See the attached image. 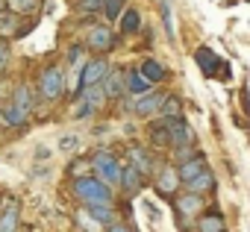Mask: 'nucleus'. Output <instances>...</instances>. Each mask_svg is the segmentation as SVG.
Masks as SVG:
<instances>
[{
    "instance_id": "24",
    "label": "nucleus",
    "mask_w": 250,
    "mask_h": 232,
    "mask_svg": "<svg viewBox=\"0 0 250 232\" xmlns=\"http://www.w3.org/2000/svg\"><path fill=\"white\" fill-rule=\"evenodd\" d=\"M200 209H203V197H197V194H188V191H186V194L177 200V212H180V214H197Z\"/></svg>"
},
{
    "instance_id": "29",
    "label": "nucleus",
    "mask_w": 250,
    "mask_h": 232,
    "mask_svg": "<svg viewBox=\"0 0 250 232\" xmlns=\"http://www.w3.org/2000/svg\"><path fill=\"white\" fill-rule=\"evenodd\" d=\"M124 9H127V0H103V12L109 21H118Z\"/></svg>"
},
{
    "instance_id": "33",
    "label": "nucleus",
    "mask_w": 250,
    "mask_h": 232,
    "mask_svg": "<svg viewBox=\"0 0 250 232\" xmlns=\"http://www.w3.org/2000/svg\"><path fill=\"white\" fill-rule=\"evenodd\" d=\"M68 65L71 68H83V44H74L68 50Z\"/></svg>"
},
{
    "instance_id": "14",
    "label": "nucleus",
    "mask_w": 250,
    "mask_h": 232,
    "mask_svg": "<svg viewBox=\"0 0 250 232\" xmlns=\"http://www.w3.org/2000/svg\"><path fill=\"white\" fill-rule=\"evenodd\" d=\"M12 106H18L24 115H30L33 109H36V91L27 85V82H18L15 85V91H12V100H9Z\"/></svg>"
},
{
    "instance_id": "1",
    "label": "nucleus",
    "mask_w": 250,
    "mask_h": 232,
    "mask_svg": "<svg viewBox=\"0 0 250 232\" xmlns=\"http://www.w3.org/2000/svg\"><path fill=\"white\" fill-rule=\"evenodd\" d=\"M71 191L74 197L83 203V206H91V203H112V188L106 182H100L97 176H80L71 182Z\"/></svg>"
},
{
    "instance_id": "7",
    "label": "nucleus",
    "mask_w": 250,
    "mask_h": 232,
    "mask_svg": "<svg viewBox=\"0 0 250 232\" xmlns=\"http://www.w3.org/2000/svg\"><path fill=\"white\" fill-rule=\"evenodd\" d=\"M127 156H130V165H133L145 179L153 174V162H156V159H153V153H150L147 147H142V144H130V147H127Z\"/></svg>"
},
{
    "instance_id": "26",
    "label": "nucleus",
    "mask_w": 250,
    "mask_h": 232,
    "mask_svg": "<svg viewBox=\"0 0 250 232\" xmlns=\"http://www.w3.org/2000/svg\"><path fill=\"white\" fill-rule=\"evenodd\" d=\"M156 185H159V191H162V194H174V191H177V185H180V179H177V171H174V168H165V171L159 174Z\"/></svg>"
},
{
    "instance_id": "3",
    "label": "nucleus",
    "mask_w": 250,
    "mask_h": 232,
    "mask_svg": "<svg viewBox=\"0 0 250 232\" xmlns=\"http://www.w3.org/2000/svg\"><path fill=\"white\" fill-rule=\"evenodd\" d=\"M65 94V71L59 65H47L39 74V97L47 103H56Z\"/></svg>"
},
{
    "instance_id": "11",
    "label": "nucleus",
    "mask_w": 250,
    "mask_h": 232,
    "mask_svg": "<svg viewBox=\"0 0 250 232\" xmlns=\"http://www.w3.org/2000/svg\"><path fill=\"white\" fill-rule=\"evenodd\" d=\"M147 91H153V85H150L139 71H127V74H124V94H130V97H145Z\"/></svg>"
},
{
    "instance_id": "5",
    "label": "nucleus",
    "mask_w": 250,
    "mask_h": 232,
    "mask_svg": "<svg viewBox=\"0 0 250 232\" xmlns=\"http://www.w3.org/2000/svg\"><path fill=\"white\" fill-rule=\"evenodd\" d=\"M83 47H88L94 56H103V53H109V50L115 47V36H112V30H109V27L97 24V27H91V30H88V36H85V44H83Z\"/></svg>"
},
{
    "instance_id": "37",
    "label": "nucleus",
    "mask_w": 250,
    "mask_h": 232,
    "mask_svg": "<svg viewBox=\"0 0 250 232\" xmlns=\"http://www.w3.org/2000/svg\"><path fill=\"white\" fill-rule=\"evenodd\" d=\"M83 3H88V0H83Z\"/></svg>"
},
{
    "instance_id": "34",
    "label": "nucleus",
    "mask_w": 250,
    "mask_h": 232,
    "mask_svg": "<svg viewBox=\"0 0 250 232\" xmlns=\"http://www.w3.org/2000/svg\"><path fill=\"white\" fill-rule=\"evenodd\" d=\"M77 144H80V141H77V135H65V138H62V144H59V147H62V150H74V147H77Z\"/></svg>"
},
{
    "instance_id": "25",
    "label": "nucleus",
    "mask_w": 250,
    "mask_h": 232,
    "mask_svg": "<svg viewBox=\"0 0 250 232\" xmlns=\"http://www.w3.org/2000/svg\"><path fill=\"white\" fill-rule=\"evenodd\" d=\"M147 135H150V141H153L156 147L171 144V135H168V127H165V121H162V118H159V121H153V124L147 127Z\"/></svg>"
},
{
    "instance_id": "27",
    "label": "nucleus",
    "mask_w": 250,
    "mask_h": 232,
    "mask_svg": "<svg viewBox=\"0 0 250 232\" xmlns=\"http://www.w3.org/2000/svg\"><path fill=\"white\" fill-rule=\"evenodd\" d=\"M74 223H77L80 232H103V226H100L97 220H91V217L85 214V209H80V212L74 214Z\"/></svg>"
},
{
    "instance_id": "18",
    "label": "nucleus",
    "mask_w": 250,
    "mask_h": 232,
    "mask_svg": "<svg viewBox=\"0 0 250 232\" xmlns=\"http://www.w3.org/2000/svg\"><path fill=\"white\" fill-rule=\"evenodd\" d=\"M136 71H139V74H142V77H145L150 85H156V82L168 79V68H165V65H159L156 59H145V62H142Z\"/></svg>"
},
{
    "instance_id": "16",
    "label": "nucleus",
    "mask_w": 250,
    "mask_h": 232,
    "mask_svg": "<svg viewBox=\"0 0 250 232\" xmlns=\"http://www.w3.org/2000/svg\"><path fill=\"white\" fill-rule=\"evenodd\" d=\"M85 214L106 229L109 223H115V203H91V206H85Z\"/></svg>"
},
{
    "instance_id": "23",
    "label": "nucleus",
    "mask_w": 250,
    "mask_h": 232,
    "mask_svg": "<svg viewBox=\"0 0 250 232\" xmlns=\"http://www.w3.org/2000/svg\"><path fill=\"white\" fill-rule=\"evenodd\" d=\"M142 30V15L136 12V9H124L121 12V33L124 36H133V33H139Z\"/></svg>"
},
{
    "instance_id": "6",
    "label": "nucleus",
    "mask_w": 250,
    "mask_h": 232,
    "mask_svg": "<svg viewBox=\"0 0 250 232\" xmlns=\"http://www.w3.org/2000/svg\"><path fill=\"white\" fill-rule=\"evenodd\" d=\"M162 100H165V91H147L145 97H136V103L130 109H133V115H139V118H153V115H159V109H162Z\"/></svg>"
},
{
    "instance_id": "19",
    "label": "nucleus",
    "mask_w": 250,
    "mask_h": 232,
    "mask_svg": "<svg viewBox=\"0 0 250 232\" xmlns=\"http://www.w3.org/2000/svg\"><path fill=\"white\" fill-rule=\"evenodd\" d=\"M186 191H188V194H197V197H203V194L215 191V174L206 168V171H203V174H197L191 182H186Z\"/></svg>"
},
{
    "instance_id": "30",
    "label": "nucleus",
    "mask_w": 250,
    "mask_h": 232,
    "mask_svg": "<svg viewBox=\"0 0 250 232\" xmlns=\"http://www.w3.org/2000/svg\"><path fill=\"white\" fill-rule=\"evenodd\" d=\"M91 115H94V109H91L83 97H77V100H74V109H71V118H74V121H83V118H91Z\"/></svg>"
},
{
    "instance_id": "12",
    "label": "nucleus",
    "mask_w": 250,
    "mask_h": 232,
    "mask_svg": "<svg viewBox=\"0 0 250 232\" xmlns=\"http://www.w3.org/2000/svg\"><path fill=\"white\" fill-rule=\"evenodd\" d=\"M118 185L124 188V194L133 197V194H139V191L145 188V176H142L133 165H124V168H121V182H118Z\"/></svg>"
},
{
    "instance_id": "32",
    "label": "nucleus",
    "mask_w": 250,
    "mask_h": 232,
    "mask_svg": "<svg viewBox=\"0 0 250 232\" xmlns=\"http://www.w3.org/2000/svg\"><path fill=\"white\" fill-rule=\"evenodd\" d=\"M9 59H12V50H9V44L0 39V77L6 74V68H9Z\"/></svg>"
},
{
    "instance_id": "17",
    "label": "nucleus",
    "mask_w": 250,
    "mask_h": 232,
    "mask_svg": "<svg viewBox=\"0 0 250 232\" xmlns=\"http://www.w3.org/2000/svg\"><path fill=\"white\" fill-rule=\"evenodd\" d=\"M194 59H197V65H200V71H203L206 77H215V74H221L218 68H227V65H224L212 50H209V47H200V50L194 53Z\"/></svg>"
},
{
    "instance_id": "38",
    "label": "nucleus",
    "mask_w": 250,
    "mask_h": 232,
    "mask_svg": "<svg viewBox=\"0 0 250 232\" xmlns=\"http://www.w3.org/2000/svg\"><path fill=\"white\" fill-rule=\"evenodd\" d=\"M0 206H3V203H0Z\"/></svg>"
},
{
    "instance_id": "36",
    "label": "nucleus",
    "mask_w": 250,
    "mask_h": 232,
    "mask_svg": "<svg viewBox=\"0 0 250 232\" xmlns=\"http://www.w3.org/2000/svg\"><path fill=\"white\" fill-rule=\"evenodd\" d=\"M6 12V0H0V15H3Z\"/></svg>"
},
{
    "instance_id": "15",
    "label": "nucleus",
    "mask_w": 250,
    "mask_h": 232,
    "mask_svg": "<svg viewBox=\"0 0 250 232\" xmlns=\"http://www.w3.org/2000/svg\"><path fill=\"white\" fill-rule=\"evenodd\" d=\"M100 88H103V97L106 100H121L124 97V74L121 71H109L106 79L100 82Z\"/></svg>"
},
{
    "instance_id": "21",
    "label": "nucleus",
    "mask_w": 250,
    "mask_h": 232,
    "mask_svg": "<svg viewBox=\"0 0 250 232\" xmlns=\"http://www.w3.org/2000/svg\"><path fill=\"white\" fill-rule=\"evenodd\" d=\"M159 118H162V121L183 118V100H180L177 94H165V100H162V109H159Z\"/></svg>"
},
{
    "instance_id": "28",
    "label": "nucleus",
    "mask_w": 250,
    "mask_h": 232,
    "mask_svg": "<svg viewBox=\"0 0 250 232\" xmlns=\"http://www.w3.org/2000/svg\"><path fill=\"white\" fill-rule=\"evenodd\" d=\"M42 0H6V9H12L15 15H30L39 9Z\"/></svg>"
},
{
    "instance_id": "4",
    "label": "nucleus",
    "mask_w": 250,
    "mask_h": 232,
    "mask_svg": "<svg viewBox=\"0 0 250 232\" xmlns=\"http://www.w3.org/2000/svg\"><path fill=\"white\" fill-rule=\"evenodd\" d=\"M109 71H112V65H109L103 56H91L88 62H83V68H80V82H77V94L85 91V88H91V85H100Z\"/></svg>"
},
{
    "instance_id": "8",
    "label": "nucleus",
    "mask_w": 250,
    "mask_h": 232,
    "mask_svg": "<svg viewBox=\"0 0 250 232\" xmlns=\"http://www.w3.org/2000/svg\"><path fill=\"white\" fill-rule=\"evenodd\" d=\"M177 179H180V185H186V182H191L197 174H203L206 171V156L203 153H194L191 159H186V162H177Z\"/></svg>"
},
{
    "instance_id": "31",
    "label": "nucleus",
    "mask_w": 250,
    "mask_h": 232,
    "mask_svg": "<svg viewBox=\"0 0 250 232\" xmlns=\"http://www.w3.org/2000/svg\"><path fill=\"white\" fill-rule=\"evenodd\" d=\"M88 171H91V162H88V159H77V165H71V176H74V179H80V176H91Z\"/></svg>"
},
{
    "instance_id": "20",
    "label": "nucleus",
    "mask_w": 250,
    "mask_h": 232,
    "mask_svg": "<svg viewBox=\"0 0 250 232\" xmlns=\"http://www.w3.org/2000/svg\"><path fill=\"white\" fill-rule=\"evenodd\" d=\"M18 21H21V18H18L15 12H12V15H9V12L0 15V39H15V36H24V33H27V27H21Z\"/></svg>"
},
{
    "instance_id": "10",
    "label": "nucleus",
    "mask_w": 250,
    "mask_h": 232,
    "mask_svg": "<svg viewBox=\"0 0 250 232\" xmlns=\"http://www.w3.org/2000/svg\"><path fill=\"white\" fill-rule=\"evenodd\" d=\"M21 226V203L9 200L0 206V232H18Z\"/></svg>"
},
{
    "instance_id": "13",
    "label": "nucleus",
    "mask_w": 250,
    "mask_h": 232,
    "mask_svg": "<svg viewBox=\"0 0 250 232\" xmlns=\"http://www.w3.org/2000/svg\"><path fill=\"white\" fill-rule=\"evenodd\" d=\"M0 124H3V127H9V130H24V127L30 124V115H24L18 106L6 103L3 109H0Z\"/></svg>"
},
{
    "instance_id": "9",
    "label": "nucleus",
    "mask_w": 250,
    "mask_h": 232,
    "mask_svg": "<svg viewBox=\"0 0 250 232\" xmlns=\"http://www.w3.org/2000/svg\"><path fill=\"white\" fill-rule=\"evenodd\" d=\"M165 127H168V135H171V147L194 144V133H191V127L186 124V118H174V121H165Z\"/></svg>"
},
{
    "instance_id": "22",
    "label": "nucleus",
    "mask_w": 250,
    "mask_h": 232,
    "mask_svg": "<svg viewBox=\"0 0 250 232\" xmlns=\"http://www.w3.org/2000/svg\"><path fill=\"white\" fill-rule=\"evenodd\" d=\"M197 232H227V223H224V217L218 212H209V214H200Z\"/></svg>"
},
{
    "instance_id": "35",
    "label": "nucleus",
    "mask_w": 250,
    "mask_h": 232,
    "mask_svg": "<svg viewBox=\"0 0 250 232\" xmlns=\"http://www.w3.org/2000/svg\"><path fill=\"white\" fill-rule=\"evenodd\" d=\"M106 232H133V229H130L127 223H118V220H115V223H109V226H106Z\"/></svg>"
},
{
    "instance_id": "2",
    "label": "nucleus",
    "mask_w": 250,
    "mask_h": 232,
    "mask_svg": "<svg viewBox=\"0 0 250 232\" xmlns=\"http://www.w3.org/2000/svg\"><path fill=\"white\" fill-rule=\"evenodd\" d=\"M88 162H91L94 176H97L100 182H106L109 188L121 182V168H124V165L118 162V156H115V153H109V150H97Z\"/></svg>"
}]
</instances>
